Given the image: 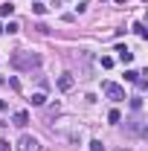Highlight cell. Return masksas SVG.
Instances as JSON below:
<instances>
[{
    "label": "cell",
    "mask_w": 148,
    "mask_h": 151,
    "mask_svg": "<svg viewBox=\"0 0 148 151\" xmlns=\"http://www.w3.org/2000/svg\"><path fill=\"white\" fill-rule=\"evenodd\" d=\"M38 64H41V55H38V52H15V55H12V67H15V70H32V67H38Z\"/></svg>",
    "instance_id": "cell-1"
},
{
    "label": "cell",
    "mask_w": 148,
    "mask_h": 151,
    "mask_svg": "<svg viewBox=\"0 0 148 151\" xmlns=\"http://www.w3.org/2000/svg\"><path fill=\"white\" fill-rule=\"evenodd\" d=\"M18 151H47V145H44L41 139H35L32 134H23L18 139Z\"/></svg>",
    "instance_id": "cell-2"
},
{
    "label": "cell",
    "mask_w": 148,
    "mask_h": 151,
    "mask_svg": "<svg viewBox=\"0 0 148 151\" xmlns=\"http://www.w3.org/2000/svg\"><path fill=\"white\" fill-rule=\"evenodd\" d=\"M102 93L108 96L111 102H122V99H128V96H125V87H119V84H113V81H102Z\"/></svg>",
    "instance_id": "cell-3"
},
{
    "label": "cell",
    "mask_w": 148,
    "mask_h": 151,
    "mask_svg": "<svg viewBox=\"0 0 148 151\" xmlns=\"http://www.w3.org/2000/svg\"><path fill=\"white\" fill-rule=\"evenodd\" d=\"M116 55H119V61H122V64H131V61H134V52H131L125 44H119V47H116Z\"/></svg>",
    "instance_id": "cell-4"
},
{
    "label": "cell",
    "mask_w": 148,
    "mask_h": 151,
    "mask_svg": "<svg viewBox=\"0 0 148 151\" xmlns=\"http://www.w3.org/2000/svg\"><path fill=\"white\" fill-rule=\"evenodd\" d=\"M73 84H75L73 73H64V76H58V87H61V90H73Z\"/></svg>",
    "instance_id": "cell-5"
},
{
    "label": "cell",
    "mask_w": 148,
    "mask_h": 151,
    "mask_svg": "<svg viewBox=\"0 0 148 151\" xmlns=\"http://www.w3.org/2000/svg\"><path fill=\"white\" fill-rule=\"evenodd\" d=\"M12 125H18V128H26V125H29V113H26V111H18L15 116H12Z\"/></svg>",
    "instance_id": "cell-6"
},
{
    "label": "cell",
    "mask_w": 148,
    "mask_h": 151,
    "mask_svg": "<svg viewBox=\"0 0 148 151\" xmlns=\"http://www.w3.org/2000/svg\"><path fill=\"white\" fill-rule=\"evenodd\" d=\"M12 12H15V3H12V0H6V3H0V18H9Z\"/></svg>",
    "instance_id": "cell-7"
},
{
    "label": "cell",
    "mask_w": 148,
    "mask_h": 151,
    "mask_svg": "<svg viewBox=\"0 0 148 151\" xmlns=\"http://www.w3.org/2000/svg\"><path fill=\"white\" fill-rule=\"evenodd\" d=\"M35 108H41V105H47V93H32V99H29Z\"/></svg>",
    "instance_id": "cell-8"
},
{
    "label": "cell",
    "mask_w": 148,
    "mask_h": 151,
    "mask_svg": "<svg viewBox=\"0 0 148 151\" xmlns=\"http://www.w3.org/2000/svg\"><path fill=\"white\" fill-rule=\"evenodd\" d=\"M134 32H137L139 38H148V29H145V23H139V20L134 23Z\"/></svg>",
    "instance_id": "cell-9"
},
{
    "label": "cell",
    "mask_w": 148,
    "mask_h": 151,
    "mask_svg": "<svg viewBox=\"0 0 148 151\" xmlns=\"http://www.w3.org/2000/svg\"><path fill=\"white\" fill-rule=\"evenodd\" d=\"M131 111H142V99L139 96H131Z\"/></svg>",
    "instance_id": "cell-10"
},
{
    "label": "cell",
    "mask_w": 148,
    "mask_h": 151,
    "mask_svg": "<svg viewBox=\"0 0 148 151\" xmlns=\"http://www.w3.org/2000/svg\"><path fill=\"white\" fill-rule=\"evenodd\" d=\"M20 26L18 23H15V20H9V23H6V26H3V32H9V35H15V32H18Z\"/></svg>",
    "instance_id": "cell-11"
},
{
    "label": "cell",
    "mask_w": 148,
    "mask_h": 151,
    "mask_svg": "<svg viewBox=\"0 0 148 151\" xmlns=\"http://www.w3.org/2000/svg\"><path fill=\"white\" fill-rule=\"evenodd\" d=\"M99 64H102L105 70H111V67H113V58L111 55H102V58H99Z\"/></svg>",
    "instance_id": "cell-12"
},
{
    "label": "cell",
    "mask_w": 148,
    "mask_h": 151,
    "mask_svg": "<svg viewBox=\"0 0 148 151\" xmlns=\"http://www.w3.org/2000/svg\"><path fill=\"white\" fill-rule=\"evenodd\" d=\"M108 119H111L113 125H119V122H122V113H119V111H111V113H108Z\"/></svg>",
    "instance_id": "cell-13"
},
{
    "label": "cell",
    "mask_w": 148,
    "mask_h": 151,
    "mask_svg": "<svg viewBox=\"0 0 148 151\" xmlns=\"http://www.w3.org/2000/svg\"><path fill=\"white\" fill-rule=\"evenodd\" d=\"M137 78H139L137 70H125V81H137Z\"/></svg>",
    "instance_id": "cell-14"
},
{
    "label": "cell",
    "mask_w": 148,
    "mask_h": 151,
    "mask_svg": "<svg viewBox=\"0 0 148 151\" xmlns=\"http://www.w3.org/2000/svg\"><path fill=\"white\" fill-rule=\"evenodd\" d=\"M32 12H35V15H44V12H47V6H44V3H32Z\"/></svg>",
    "instance_id": "cell-15"
},
{
    "label": "cell",
    "mask_w": 148,
    "mask_h": 151,
    "mask_svg": "<svg viewBox=\"0 0 148 151\" xmlns=\"http://www.w3.org/2000/svg\"><path fill=\"white\" fill-rule=\"evenodd\" d=\"M90 151H108V148H105L99 139H93V142H90Z\"/></svg>",
    "instance_id": "cell-16"
},
{
    "label": "cell",
    "mask_w": 148,
    "mask_h": 151,
    "mask_svg": "<svg viewBox=\"0 0 148 151\" xmlns=\"http://www.w3.org/2000/svg\"><path fill=\"white\" fill-rule=\"evenodd\" d=\"M9 148H12V145H9L6 139H0V151H9Z\"/></svg>",
    "instance_id": "cell-17"
},
{
    "label": "cell",
    "mask_w": 148,
    "mask_h": 151,
    "mask_svg": "<svg viewBox=\"0 0 148 151\" xmlns=\"http://www.w3.org/2000/svg\"><path fill=\"white\" fill-rule=\"evenodd\" d=\"M0 111H6V99H0Z\"/></svg>",
    "instance_id": "cell-18"
},
{
    "label": "cell",
    "mask_w": 148,
    "mask_h": 151,
    "mask_svg": "<svg viewBox=\"0 0 148 151\" xmlns=\"http://www.w3.org/2000/svg\"><path fill=\"white\" fill-rule=\"evenodd\" d=\"M61 3H67V0H55V6H61Z\"/></svg>",
    "instance_id": "cell-19"
}]
</instances>
